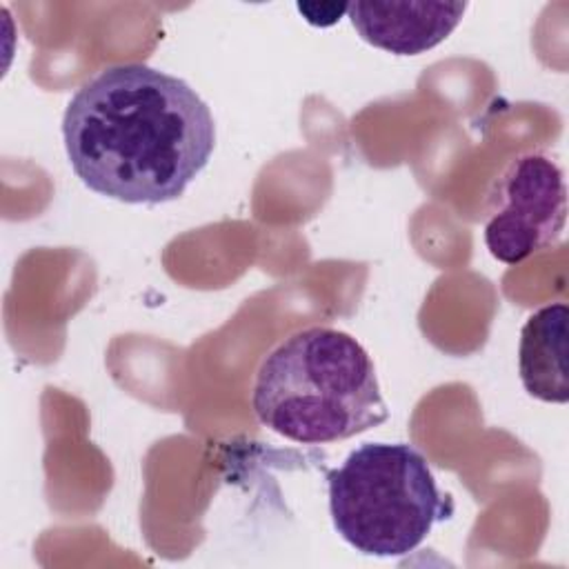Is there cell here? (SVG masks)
I'll return each instance as SVG.
<instances>
[{"label":"cell","mask_w":569,"mask_h":569,"mask_svg":"<svg viewBox=\"0 0 569 569\" xmlns=\"http://www.w3.org/2000/svg\"><path fill=\"white\" fill-rule=\"evenodd\" d=\"M62 138L84 187L129 204H160L180 198L207 167L216 122L182 78L124 62L71 96Z\"/></svg>","instance_id":"cell-1"},{"label":"cell","mask_w":569,"mask_h":569,"mask_svg":"<svg viewBox=\"0 0 569 569\" xmlns=\"http://www.w3.org/2000/svg\"><path fill=\"white\" fill-rule=\"evenodd\" d=\"M251 407L264 427L302 445L347 440L389 418L367 349L331 327H307L271 349Z\"/></svg>","instance_id":"cell-2"},{"label":"cell","mask_w":569,"mask_h":569,"mask_svg":"<svg viewBox=\"0 0 569 569\" xmlns=\"http://www.w3.org/2000/svg\"><path fill=\"white\" fill-rule=\"evenodd\" d=\"M338 536L365 556H407L449 518L453 505L427 458L407 442H367L327 471Z\"/></svg>","instance_id":"cell-3"},{"label":"cell","mask_w":569,"mask_h":569,"mask_svg":"<svg viewBox=\"0 0 569 569\" xmlns=\"http://www.w3.org/2000/svg\"><path fill=\"white\" fill-rule=\"evenodd\" d=\"M567 220V184L562 169L545 153L513 158L496 182L485 220V244L505 264L556 244Z\"/></svg>","instance_id":"cell-4"},{"label":"cell","mask_w":569,"mask_h":569,"mask_svg":"<svg viewBox=\"0 0 569 569\" xmlns=\"http://www.w3.org/2000/svg\"><path fill=\"white\" fill-rule=\"evenodd\" d=\"M467 2H349L358 36L393 56H418L451 36Z\"/></svg>","instance_id":"cell-5"},{"label":"cell","mask_w":569,"mask_h":569,"mask_svg":"<svg viewBox=\"0 0 569 569\" xmlns=\"http://www.w3.org/2000/svg\"><path fill=\"white\" fill-rule=\"evenodd\" d=\"M567 320V305L553 302L531 313L520 331V380L525 391L542 402L565 405L569 400Z\"/></svg>","instance_id":"cell-6"},{"label":"cell","mask_w":569,"mask_h":569,"mask_svg":"<svg viewBox=\"0 0 569 569\" xmlns=\"http://www.w3.org/2000/svg\"><path fill=\"white\" fill-rule=\"evenodd\" d=\"M296 9L313 27H331L347 16L349 2H298Z\"/></svg>","instance_id":"cell-7"}]
</instances>
